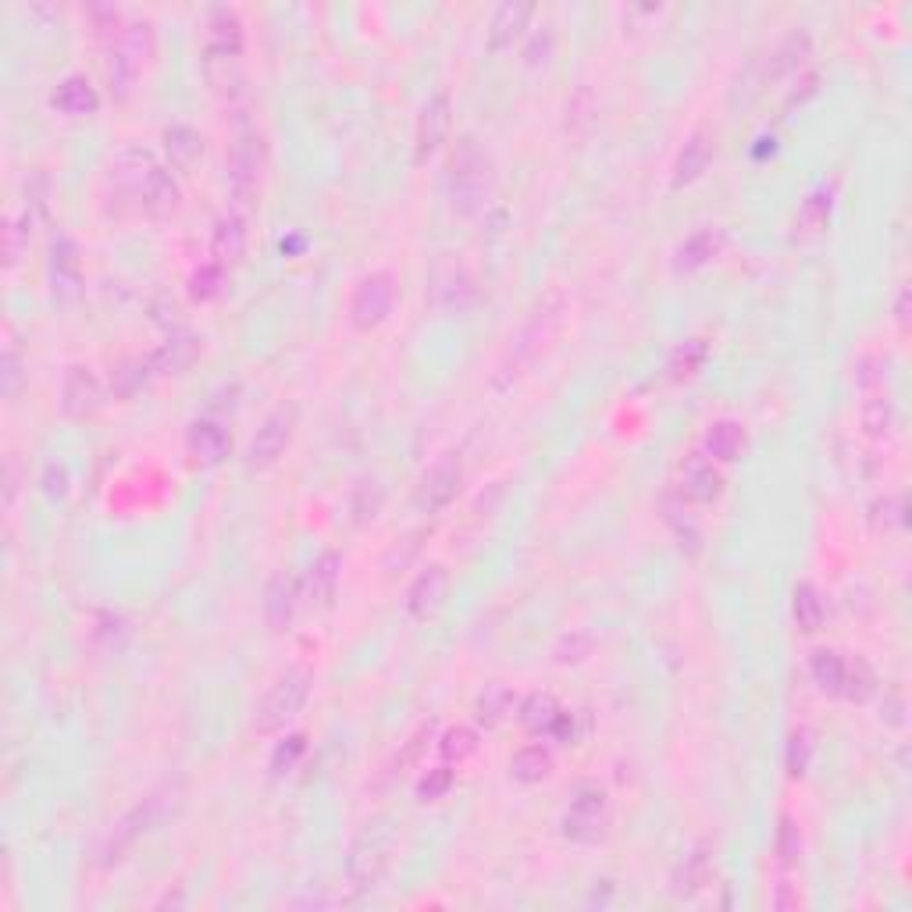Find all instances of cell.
Returning a JSON list of instances; mask_svg holds the SVG:
<instances>
[{
    "mask_svg": "<svg viewBox=\"0 0 912 912\" xmlns=\"http://www.w3.org/2000/svg\"><path fill=\"white\" fill-rule=\"evenodd\" d=\"M179 806H182V784L179 781L175 784L168 781L161 787H153L147 798H139L136 806L121 816L111 830H107V838L100 845L104 867H118V862L136 848V841H143L147 834H153L164 820H172V816L179 813Z\"/></svg>",
    "mask_w": 912,
    "mask_h": 912,
    "instance_id": "1",
    "label": "cell"
},
{
    "mask_svg": "<svg viewBox=\"0 0 912 912\" xmlns=\"http://www.w3.org/2000/svg\"><path fill=\"white\" fill-rule=\"evenodd\" d=\"M564 311H567L564 292L560 289L546 292V300L535 307V311L528 314V321L521 324V332L509 339V353H506V361L500 364V375H496L500 389L514 385L524 375V371H528L538 361V353L546 350V343L556 335V329H560Z\"/></svg>",
    "mask_w": 912,
    "mask_h": 912,
    "instance_id": "2",
    "label": "cell"
},
{
    "mask_svg": "<svg viewBox=\"0 0 912 912\" xmlns=\"http://www.w3.org/2000/svg\"><path fill=\"white\" fill-rule=\"evenodd\" d=\"M396 845H399V834L389 816H371V820L353 834L350 852H346V877L353 891L378 888V880L393 867Z\"/></svg>",
    "mask_w": 912,
    "mask_h": 912,
    "instance_id": "3",
    "label": "cell"
},
{
    "mask_svg": "<svg viewBox=\"0 0 912 912\" xmlns=\"http://www.w3.org/2000/svg\"><path fill=\"white\" fill-rule=\"evenodd\" d=\"M492 190V161L474 139H460L450 164V207L457 214H474Z\"/></svg>",
    "mask_w": 912,
    "mask_h": 912,
    "instance_id": "4",
    "label": "cell"
},
{
    "mask_svg": "<svg viewBox=\"0 0 912 912\" xmlns=\"http://www.w3.org/2000/svg\"><path fill=\"white\" fill-rule=\"evenodd\" d=\"M307 695H311V674L303 667L286 670L278 682L265 691V699L254 709V731L257 734H275L282 731L289 720H297V713L303 709Z\"/></svg>",
    "mask_w": 912,
    "mask_h": 912,
    "instance_id": "5",
    "label": "cell"
},
{
    "mask_svg": "<svg viewBox=\"0 0 912 912\" xmlns=\"http://www.w3.org/2000/svg\"><path fill=\"white\" fill-rule=\"evenodd\" d=\"M613 802L602 787H581L564 813V838L575 845H599L610 834Z\"/></svg>",
    "mask_w": 912,
    "mask_h": 912,
    "instance_id": "6",
    "label": "cell"
},
{
    "mask_svg": "<svg viewBox=\"0 0 912 912\" xmlns=\"http://www.w3.org/2000/svg\"><path fill=\"white\" fill-rule=\"evenodd\" d=\"M393 307H396V275H389V271L364 275L357 282V289H353V300H350L353 329H361V332L378 329L382 321H389Z\"/></svg>",
    "mask_w": 912,
    "mask_h": 912,
    "instance_id": "7",
    "label": "cell"
},
{
    "mask_svg": "<svg viewBox=\"0 0 912 912\" xmlns=\"http://www.w3.org/2000/svg\"><path fill=\"white\" fill-rule=\"evenodd\" d=\"M265 172V143L257 132H239L228 153V190L239 204H254Z\"/></svg>",
    "mask_w": 912,
    "mask_h": 912,
    "instance_id": "8",
    "label": "cell"
},
{
    "mask_svg": "<svg viewBox=\"0 0 912 912\" xmlns=\"http://www.w3.org/2000/svg\"><path fill=\"white\" fill-rule=\"evenodd\" d=\"M460 482H463V463L457 453H442L431 468L421 474V482L414 489V503L421 514H439L446 509L460 492Z\"/></svg>",
    "mask_w": 912,
    "mask_h": 912,
    "instance_id": "9",
    "label": "cell"
},
{
    "mask_svg": "<svg viewBox=\"0 0 912 912\" xmlns=\"http://www.w3.org/2000/svg\"><path fill=\"white\" fill-rule=\"evenodd\" d=\"M292 431H297V407H275L265 421H260L257 436L250 442V453H246V463H250L254 471H265L271 463L289 450L292 442Z\"/></svg>",
    "mask_w": 912,
    "mask_h": 912,
    "instance_id": "10",
    "label": "cell"
},
{
    "mask_svg": "<svg viewBox=\"0 0 912 912\" xmlns=\"http://www.w3.org/2000/svg\"><path fill=\"white\" fill-rule=\"evenodd\" d=\"M450 115H453L450 93H431V97L425 100L421 115H417V126H414L417 161H428L431 153L446 143V132H450Z\"/></svg>",
    "mask_w": 912,
    "mask_h": 912,
    "instance_id": "11",
    "label": "cell"
},
{
    "mask_svg": "<svg viewBox=\"0 0 912 912\" xmlns=\"http://www.w3.org/2000/svg\"><path fill=\"white\" fill-rule=\"evenodd\" d=\"M153 168H158V161H153L150 150L126 147L111 161V168H107V182H111V190H115L118 200H132V204H139V190H143V182H147V175L153 172Z\"/></svg>",
    "mask_w": 912,
    "mask_h": 912,
    "instance_id": "12",
    "label": "cell"
},
{
    "mask_svg": "<svg viewBox=\"0 0 912 912\" xmlns=\"http://www.w3.org/2000/svg\"><path fill=\"white\" fill-rule=\"evenodd\" d=\"M46 271H51V289H54L57 300L79 297V289H83V254H79V246H75L72 236H57L51 243V265H46Z\"/></svg>",
    "mask_w": 912,
    "mask_h": 912,
    "instance_id": "13",
    "label": "cell"
},
{
    "mask_svg": "<svg viewBox=\"0 0 912 912\" xmlns=\"http://www.w3.org/2000/svg\"><path fill=\"white\" fill-rule=\"evenodd\" d=\"M300 602H303L300 581L292 578L289 570H278V575L268 581V589H265V624H268V631H289V624L297 621Z\"/></svg>",
    "mask_w": 912,
    "mask_h": 912,
    "instance_id": "14",
    "label": "cell"
},
{
    "mask_svg": "<svg viewBox=\"0 0 912 912\" xmlns=\"http://www.w3.org/2000/svg\"><path fill=\"white\" fill-rule=\"evenodd\" d=\"M339 581H343V556L335 549H324L321 556H314V564L307 567V575L300 581L303 602H311V607H329Z\"/></svg>",
    "mask_w": 912,
    "mask_h": 912,
    "instance_id": "15",
    "label": "cell"
},
{
    "mask_svg": "<svg viewBox=\"0 0 912 912\" xmlns=\"http://www.w3.org/2000/svg\"><path fill=\"white\" fill-rule=\"evenodd\" d=\"M446 584H450V575H446L442 564H428L421 575L410 581V589H407V613L414 616V621H428V616L442 607Z\"/></svg>",
    "mask_w": 912,
    "mask_h": 912,
    "instance_id": "16",
    "label": "cell"
},
{
    "mask_svg": "<svg viewBox=\"0 0 912 912\" xmlns=\"http://www.w3.org/2000/svg\"><path fill=\"white\" fill-rule=\"evenodd\" d=\"M179 200H182V190H179L175 175L168 172V168L158 164V168H153V172L147 175L143 190H139V204H136V211L147 214V218H168V214L179 211Z\"/></svg>",
    "mask_w": 912,
    "mask_h": 912,
    "instance_id": "17",
    "label": "cell"
},
{
    "mask_svg": "<svg viewBox=\"0 0 912 912\" xmlns=\"http://www.w3.org/2000/svg\"><path fill=\"white\" fill-rule=\"evenodd\" d=\"M100 382L89 367H68L65 385H61V410L68 417H89L100 407Z\"/></svg>",
    "mask_w": 912,
    "mask_h": 912,
    "instance_id": "18",
    "label": "cell"
},
{
    "mask_svg": "<svg viewBox=\"0 0 912 912\" xmlns=\"http://www.w3.org/2000/svg\"><path fill=\"white\" fill-rule=\"evenodd\" d=\"M200 346H204V339L200 335L175 332V335H168V343H161L158 350L150 353L147 364H150L153 375H182V371L200 357Z\"/></svg>",
    "mask_w": 912,
    "mask_h": 912,
    "instance_id": "19",
    "label": "cell"
},
{
    "mask_svg": "<svg viewBox=\"0 0 912 912\" xmlns=\"http://www.w3.org/2000/svg\"><path fill=\"white\" fill-rule=\"evenodd\" d=\"M709 884H713V852H709L706 845H695L691 852L677 862L670 888L677 899H695V894L706 891Z\"/></svg>",
    "mask_w": 912,
    "mask_h": 912,
    "instance_id": "20",
    "label": "cell"
},
{
    "mask_svg": "<svg viewBox=\"0 0 912 912\" xmlns=\"http://www.w3.org/2000/svg\"><path fill=\"white\" fill-rule=\"evenodd\" d=\"M709 161H713V132L695 129L685 139V147H682V153H677V161H674V185H677V190H682V185L699 182L706 175Z\"/></svg>",
    "mask_w": 912,
    "mask_h": 912,
    "instance_id": "21",
    "label": "cell"
},
{
    "mask_svg": "<svg viewBox=\"0 0 912 912\" xmlns=\"http://www.w3.org/2000/svg\"><path fill=\"white\" fill-rule=\"evenodd\" d=\"M211 254H214V265L222 268H232L239 265L243 254H246V218L239 211H228L214 225V236H211Z\"/></svg>",
    "mask_w": 912,
    "mask_h": 912,
    "instance_id": "22",
    "label": "cell"
},
{
    "mask_svg": "<svg viewBox=\"0 0 912 912\" xmlns=\"http://www.w3.org/2000/svg\"><path fill=\"white\" fill-rule=\"evenodd\" d=\"M809 51H813V40H809V33L802 25H795L792 33H787L774 51H770V57H766V68H763V83H777V79H784L787 72H795L802 61L809 57Z\"/></svg>",
    "mask_w": 912,
    "mask_h": 912,
    "instance_id": "23",
    "label": "cell"
},
{
    "mask_svg": "<svg viewBox=\"0 0 912 912\" xmlns=\"http://www.w3.org/2000/svg\"><path fill=\"white\" fill-rule=\"evenodd\" d=\"M51 104L68 118H86V115H97L100 97H97V89H93V83L86 79V75H65V79L54 86Z\"/></svg>",
    "mask_w": 912,
    "mask_h": 912,
    "instance_id": "24",
    "label": "cell"
},
{
    "mask_svg": "<svg viewBox=\"0 0 912 912\" xmlns=\"http://www.w3.org/2000/svg\"><path fill=\"white\" fill-rule=\"evenodd\" d=\"M682 492L691 500V503H717L720 492H723V478L720 471L713 468V460L706 453H695L688 463H685V474H682Z\"/></svg>",
    "mask_w": 912,
    "mask_h": 912,
    "instance_id": "25",
    "label": "cell"
},
{
    "mask_svg": "<svg viewBox=\"0 0 912 912\" xmlns=\"http://www.w3.org/2000/svg\"><path fill=\"white\" fill-rule=\"evenodd\" d=\"M532 14H535V4H528V0H506V4H500L496 14H492V22H489V46L492 51H503V46L514 43L524 29H528Z\"/></svg>",
    "mask_w": 912,
    "mask_h": 912,
    "instance_id": "26",
    "label": "cell"
},
{
    "mask_svg": "<svg viewBox=\"0 0 912 912\" xmlns=\"http://www.w3.org/2000/svg\"><path fill=\"white\" fill-rule=\"evenodd\" d=\"M185 450H190L196 463H218L228 453V431L218 421H211V417H200L185 431Z\"/></svg>",
    "mask_w": 912,
    "mask_h": 912,
    "instance_id": "27",
    "label": "cell"
},
{
    "mask_svg": "<svg viewBox=\"0 0 912 912\" xmlns=\"http://www.w3.org/2000/svg\"><path fill=\"white\" fill-rule=\"evenodd\" d=\"M720 250H723V228H713V225L695 228L691 236H688L682 246H677L674 268H677V271H695V268L709 265V260H713Z\"/></svg>",
    "mask_w": 912,
    "mask_h": 912,
    "instance_id": "28",
    "label": "cell"
},
{
    "mask_svg": "<svg viewBox=\"0 0 912 912\" xmlns=\"http://www.w3.org/2000/svg\"><path fill=\"white\" fill-rule=\"evenodd\" d=\"M749 446V431L741 421H731V417H723V421H713L706 431V442L702 450L709 460H720V463H731L741 457V450Z\"/></svg>",
    "mask_w": 912,
    "mask_h": 912,
    "instance_id": "29",
    "label": "cell"
},
{
    "mask_svg": "<svg viewBox=\"0 0 912 912\" xmlns=\"http://www.w3.org/2000/svg\"><path fill=\"white\" fill-rule=\"evenodd\" d=\"M204 54L243 57V22L236 11H228V8L211 11V40H207Z\"/></svg>",
    "mask_w": 912,
    "mask_h": 912,
    "instance_id": "30",
    "label": "cell"
},
{
    "mask_svg": "<svg viewBox=\"0 0 912 912\" xmlns=\"http://www.w3.org/2000/svg\"><path fill=\"white\" fill-rule=\"evenodd\" d=\"M830 211H834V193L830 185H816L806 196L798 200V211H795V228L802 236H820L830 222Z\"/></svg>",
    "mask_w": 912,
    "mask_h": 912,
    "instance_id": "31",
    "label": "cell"
},
{
    "mask_svg": "<svg viewBox=\"0 0 912 912\" xmlns=\"http://www.w3.org/2000/svg\"><path fill=\"white\" fill-rule=\"evenodd\" d=\"M478 300V286L468 271H450L446 278H439L436 286V307L446 314H463L471 311Z\"/></svg>",
    "mask_w": 912,
    "mask_h": 912,
    "instance_id": "32",
    "label": "cell"
},
{
    "mask_svg": "<svg viewBox=\"0 0 912 912\" xmlns=\"http://www.w3.org/2000/svg\"><path fill=\"white\" fill-rule=\"evenodd\" d=\"M867 399H862V431L873 439H884L891 425H894V404L884 393V385H873V389H862Z\"/></svg>",
    "mask_w": 912,
    "mask_h": 912,
    "instance_id": "33",
    "label": "cell"
},
{
    "mask_svg": "<svg viewBox=\"0 0 912 912\" xmlns=\"http://www.w3.org/2000/svg\"><path fill=\"white\" fill-rule=\"evenodd\" d=\"M514 706H517V699L506 685H489L474 699V720L482 723V728H500V723L514 713Z\"/></svg>",
    "mask_w": 912,
    "mask_h": 912,
    "instance_id": "34",
    "label": "cell"
},
{
    "mask_svg": "<svg viewBox=\"0 0 912 912\" xmlns=\"http://www.w3.org/2000/svg\"><path fill=\"white\" fill-rule=\"evenodd\" d=\"M556 717H560V702H556L549 691H532L528 699L517 706V720L535 734H549Z\"/></svg>",
    "mask_w": 912,
    "mask_h": 912,
    "instance_id": "35",
    "label": "cell"
},
{
    "mask_svg": "<svg viewBox=\"0 0 912 912\" xmlns=\"http://www.w3.org/2000/svg\"><path fill=\"white\" fill-rule=\"evenodd\" d=\"M792 613H795V624H798L802 631H806V635H813V631L824 627V616H827L824 599H820V592H816L809 581L795 584V592H792Z\"/></svg>",
    "mask_w": 912,
    "mask_h": 912,
    "instance_id": "36",
    "label": "cell"
},
{
    "mask_svg": "<svg viewBox=\"0 0 912 912\" xmlns=\"http://www.w3.org/2000/svg\"><path fill=\"white\" fill-rule=\"evenodd\" d=\"M552 774V752L543 749V745H528L514 755V763H509V777L521 781V784H538Z\"/></svg>",
    "mask_w": 912,
    "mask_h": 912,
    "instance_id": "37",
    "label": "cell"
},
{
    "mask_svg": "<svg viewBox=\"0 0 912 912\" xmlns=\"http://www.w3.org/2000/svg\"><path fill=\"white\" fill-rule=\"evenodd\" d=\"M845 670H848V659L834 653V648H820V653H816L813 663H809L813 682L820 685L827 695H841V688H845Z\"/></svg>",
    "mask_w": 912,
    "mask_h": 912,
    "instance_id": "38",
    "label": "cell"
},
{
    "mask_svg": "<svg viewBox=\"0 0 912 912\" xmlns=\"http://www.w3.org/2000/svg\"><path fill=\"white\" fill-rule=\"evenodd\" d=\"M164 150L175 168H190L204 153V139H200L193 126H172L164 132Z\"/></svg>",
    "mask_w": 912,
    "mask_h": 912,
    "instance_id": "39",
    "label": "cell"
},
{
    "mask_svg": "<svg viewBox=\"0 0 912 912\" xmlns=\"http://www.w3.org/2000/svg\"><path fill=\"white\" fill-rule=\"evenodd\" d=\"M709 357V346H706V339H685V343H677V350L670 353V361H667V371H670V378L674 382H682V378H691L695 371H699Z\"/></svg>",
    "mask_w": 912,
    "mask_h": 912,
    "instance_id": "40",
    "label": "cell"
},
{
    "mask_svg": "<svg viewBox=\"0 0 912 912\" xmlns=\"http://www.w3.org/2000/svg\"><path fill=\"white\" fill-rule=\"evenodd\" d=\"M115 46H118L121 54H129L139 68H143L147 61L153 57V25L147 19L126 22V33H121V40Z\"/></svg>",
    "mask_w": 912,
    "mask_h": 912,
    "instance_id": "41",
    "label": "cell"
},
{
    "mask_svg": "<svg viewBox=\"0 0 912 912\" xmlns=\"http://www.w3.org/2000/svg\"><path fill=\"white\" fill-rule=\"evenodd\" d=\"M802 848H806V841H802V827L795 816H781V827H777V841H774V852H777V862L781 867H798L802 862Z\"/></svg>",
    "mask_w": 912,
    "mask_h": 912,
    "instance_id": "42",
    "label": "cell"
},
{
    "mask_svg": "<svg viewBox=\"0 0 912 912\" xmlns=\"http://www.w3.org/2000/svg\"><path fill=\"white\" fill-rule=\"evenodd\" d=\"M86 19L93 25V36L104 40V43H118L121 33H126V22H121V11L115 4H89L86 8Z\"/></svg>",
    "mask_w": 912,
    "mask_h": 912,
    "instance_id": "43",
    "label": "cell"
},
{
    "mask_svg": "<svg viewBox=\"0 0 912 912\" xmlns=\"http://www.w3.org/2000/svg\"><path fill=\"white\" fill-rule=\"evenodd\" d=\"M784 763H787V774L792 777H806L809 774V763H813V738L809 731H792V738H787V755H784Z\"/></svg>",
    "mask_w": 912,
    "mask_h": 912,
    "instance_id": "44",
    "label": "cell"
},
{
    "mask_svg": "<svg viewBox=\"0 0 912 912\" xmlns=\"http://www.w3.org/2000/svg\"><path fill=\"white\" fill-rule=\"evenodd\" d=\"M222 289H225V268L222 265H204L200 271L190 275V297L200 300V303L214 300Z\"/></svg>",
    "mask_w": 912,
    "mask_h": 912,
    "instance_id": "45",
    "label": "cell"
},
{
    "mask_svg": "<svg viewBox=\"0 0 912 912\" xmlns=\"http://www.w3.org/2000/svg\"><path fill=\"white\" fill-rule=\"evenodd\" d=\"M33 218L36 214L25 207L22 214H14V218L8 222V268H14L22 260L25 246H29V232H33Z\"/></svg>",
    "mask_w": 912,
    "mask_h": 912,
    "instance_id": "46",
    "label": "cell"
},
{
    "mask_svg": "<svg viewBox=\"0 0 912 912\" xmlns=\"http://www.w3.org/2000/svg\"><path fill=\"white\" fill-rule=\"evenodd\" d=\"M873 670L867 667V663L862 659H856V663H848V670H845V688H841V695L845 699H852V702H867L870 695H873Z\"/></svg>",
    "mask_w": 912,
    "mask_h": 912,
    "instance_id": "47",
    "label": "cell"
},
{
    "mask_svg": "<svg viewBox=\"0 0 912 912\" xmlns=\"http://www.w3.org/2000/svg\"><path fill=\"white\" fill-rule=\"evenodd\" d=\"M150 375H153V371H150L147 361H132V364H126V367H118V371H115V396H118V399L136 396V393L147 385Z\"/></svg>",
    "mask_w": 912,
    "mask_h": 912,
    "instance_id": "48",
    "label": "cell"
},
{
    "mask_svg": "<svg viewBox=\"0 0 912 912\" xmlns=\"http://www.w3.org/2000/svg\"><path fill=\"white\" fill-rule=\"evenodd\" d=\"M474 749H478V734L471 728H450L439 741V752L446 755V760H457V763L474 755Z\"/></svg>",
    "mask_w": 912,
    "mask_h": 912,
    "instance_id": "49",
    "label": "cell"
},
{
    "mask_svg": "<svg viewBox=\"0 0 912 912\" xmlns=\"http://www.w3.org/2000/svg\"><path fill=\"white\" fill-rule=\"evenodd\" d=\"M307 752V738L303 734H289L286 741H278L275 752H271V770L275 774H289L297 760Z\"/></svg>",
    "mask_w": 912,
    "mask_h": 912,
    "instance_id": "50",
    "label": "cell"
},
{
    "mask_svg": "<svg viewBox=\"0 0 912 912\" xmlns=\"http://www.w3.org/2000/svg\"><path fill=\"white\" fill-rule=\"evenodd\" d=\"M453 787V770L450 766H436L428 770V774L417 781V798L421 802H439L446 792Z\"/></svg>",
    "mask_w": 912,
    "mask_h": 912,
    "instance_id": "51",
    "label": "cell"
},
{
    "mask_svg": "<svg viewBox=\"0 0 912 912\" xmlns=\"http://www.w3.org/2000/svg\"><path fill=\"white\" fill-rule=\"evenodd\" d=\"M596 115V97H592V89L589 86H581L575 97H570V104H567V129H575L578 121H584V132L592 129V118Z\"/></svg>",
    "mask_w": 912,
    "mask_h": 912,
    "instance_id": "52",
    "label": "cell"
},
{
    "mask_svg": "<svg viewBox=\"0 0 912 912\" xmlns=\"http://www.w3.org/2000/svg\"><path fill=\"white\" fill-rule=\"evenodd\" d=\"M552 54V29L543 25V33H535L532 43H528V51H524V57L532 61V65H546Z\"/></svg>",
    "mask_w": 912,
    "mask_h": 912,
    "instance_id": "53",
    "label": "cell"
},
{
    "mask_svg": "<svg viewBox=\"0 0 912 912\" xmlns=\"http://www.w3.org/2000/svg\"><path fill=\"white\" fill-rule=\"evenodd\" d=\"M43 492H46L51 500H65V492H68V471L57 468V463H51V468L43 471Z\"/></svg>",
    "mask_w": 912,
    "mask_h": 912,
    "instance_id": "54",
    "label": "cell"
},
{
    "mask_svg": "<svg viewBox=\"0 0 912 912\" xmlns=\"http://www.w3.org/2000/svg\"><path fill=\"white\" fill-rule=\"evenodd\" d=\"M19 382H22V364H19V353H14V346L4 350V396L11 399L14 393H19Z\"/></svg>",
    "mask_w": 912,
    "mask_h": 912,
    "instance_id": "55",
    "label": "cell"
},
{
    "mask_svg": "<svg viewBox=\"0 0 912 912\" xmlns=\"http://www.w3.org/2000/svg\"><path fill=\"white\" fill-rule=\"evenodd\" d=\"M4 503L11 506L14 496H19V463H14V457H8V474H4Z\"/></svg>",
    "mask_w": 912,
    "mask_h": 912,
    "instance_id": "56",
    "label": "cell"
},
{
    "mask_svg": "<svg viewBox=\"0 0 912 912\" xmlns=\"http://www.w3.org/2000/svg\"><path fill=\"white\" fill-rule=\"evenodd\" d=\"M816 83H820V75H816V72H809L806 79H802V89H795L792 97H787V107H795V104H802V100H806V97H813V93H816Z\"/></svg>",
    "mask_w": 912,
    "mask_h": 912,
    "instance_id": "57",
    "label": "cell"
},
{
    "mask_svg": "<svg viewBox=\"0 0 912 912\" xmlns=\"http://www.w3.org/2000/svg\"><path fill=\"white\" fill-rule=\"evenodd\" d=\"M909 300H912V292H909V286H902L899 297H894V318H899L902 329L909 324Z\"/></svg>",
    "mask_w": 912,
    "mask_h": 912,
    "instance_id": "58",
    "label": "cell"
}]
</instances>
